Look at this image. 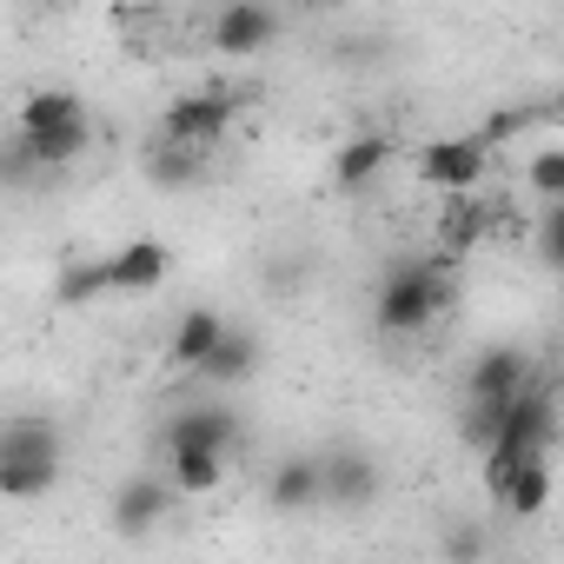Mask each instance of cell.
Listing matches in <instances>:
<instances>
[{
    "label": "cell",
    "instance_id": "cell-1",
    "mask_svg": "<svg viewBox=\"0 0 564 564\" xmlns=\"http://www.w3.org/2000/svg\"><path fill=\"white\" fill-rule=\"evenodd\" d=\"M445 306H452L445 265H438V259H399V265L386 272V286H379L372 326H379L386 339H412V333H425Z\"/></svg>",
    "mask_w": 564,
    "mask_h": 564
},
{
    "label": "cell",
    "instance_id": "cell-2",
    "mask_svg": "<svg viewBox=\"0 0 564 564\" xmlns=\"http://www.w3.org/2000/svg\"><path fill=\"white\" fill-rule=\"evenodd\" d=\"M61 478V432L41 419H14L0 432V491L8 498H41Z\"/></svg>",
    "mask_w": 564,
    "mask_h": 564
},
{
    "label": "cell",
    "instance_id": "cell-3",
    "mask_svg": "<svg viewBox=\"0 0 564 564\" xmlns=\"http://www.w3.org/2000/svg\"><path fill=\"white\" fill-rule=\"evenodd\" d=\"M232 127V94L226 87H199V94H180L166 100L160 113V140L166 147H186V153H213Z\"/></svg>",
    "mask_w": 564,
    "mask_h": 564
},
{
    "label": "cell",
    "instance_id": "cell-4",
    "mask_svg": "<svg viewBox=\"0 0 564 564\" xmlns=\"http://www.w3.org/2000/svg\"><path fill=\"white\" fill-rule=\"evenodd\" d=\"M485 166H491V147L478 133H452V140H425L419 147V180L432 193H445V199H471Z\"/></svg>",
    "mask_w": 564,
    "mask_h": 564
},
{
    "label": "cell",
    "instance_id": "cell-5",
    "mask_svg": "<svg viewBox=\"0 0 564 564\" xmlns=\"http://www.w3.org/2000/svg\"><path fill=\"white\" fill-rule=\"evenodd\" d=\"M531 386V359L518 346H485L465 372V399L471 405H511L518 392Z\"/></svg>",
    "mask_w": 564,
    "mask_h": 564
},
{
    "label": "cell",
    "instance_id": "cell-6",
    "mask_svg": "<svg viewBox=\"0 0 564 564\" xmlns=\"http://www.w3.org/2000/svg\"><path fill=\"white\" fill-rule=\"evenodd\" d=\"M206 41H213V54H265L279 41V14L272 8H252V0H232V8L213 14Z\"/></svg>",
    "mask_w": 564,
    "mask_h": 564
},
{
    "label": "cell",
    "instance_id": "cell-7",
    "mask_svg": "<svg viewBox=\"0 0 564 564\" xmlns=\"http://www.w3.org/2000/svg\"><path fill=\"white\" fill-rule=\"evenodd\" d=\"M239 419L226 405H186L166 419V452H232Z\"/></svg>",
    "mask_w": 564,
    "mask_h": 564
},
{
    "label": "cell",
    "instance_id": "cell-8",
    "mask_svg": "<svg viewBox=\"0 0 564 564\" xmlns=\"http://www.w3.org/2000/svg\"><path fill=\"white\" fill-rule=\"evenodd\" d=\"M173 485L166 478H127L120 491H113V531L120 538H147V531H160V518L173 511Z\"/></svg>",
    "mask_w": 564,
    "mask_h": 564
},
{
    "label": "cell",
    "instance_id": "cell-9",
    "mask_svg": "<svg viewBox=\"0 0 564 564\" xmlns=\"http://www.w3.org/2000/svg\"><path fill=\"white\" fill-rule=\"evenodd\" d=\"M166 272H173V246L166 239H133V246L107 252V286L113 293H153Z\"/></svg>",
    "mask_w": 564,
    "mask_h": 564
},
{
    "label": "cell",
    "instance_id": "cell-10",
    "mask_svg": "<svg viewBox=\"0 0 564 564\" xmlns=\"http://www.w3.org/2000/svg\"><path fill=\"white\" fill-rule=\"evenodd\" d=\"M319 498H326V465H319V458L293 452V458L272 465V478H265V505H272V511H306V505H319Z\"/></svg>",
    "mask_w": 564,
    "mask_h": 564
},
{
    "label": "cell",
    "instance_id": "cell-11",
    "mask_svg": "<svg viewBox=\"0 0 564 564\" xmlns=\"http://www.w3.org/2000/svg\"><path fill=\"white\" fill-rule=\"evenodd\" d=\"M226 333H232V326H226L213 306H186V313H180V326H173V339H166V359H173V366H186V372H199V366L219 352V339H226Z\"/></svg>",
    "mask_w": 564,
    "mask_h": 564
},
{
    "label": "cell",
    "instance_id": "cell-12",
    "mask_svg": "<svg viewBox=\"0 0 564 564\" xmlns=\"http://www.w3.org/2000/svg\"><path fill=\"white\" fill-rule=\"evenodd\" d=\"M386 160H392V140H386V133H352V140H339V153H333V186H339V193H359V186L379 180Z\"/></svg>",
    "mask_w": 564,
    "mask_h": 564
},
{
    "label": "cell",
    "instance_id": "cell-13",
    "mask_svg": "<svg viewBox=\"0 0 564 564\" xmlns=\"http://www.w3.org/2000/svg\"><path fill=\"white\" fill-rule=\"evenodd\" d=\"M326 505H372L379 498V465L366 452H326Z\"/></svg>",
    "mask_w": 564,
    "mask_h": 564
},
{
    "label": "cell",
    "instance_id": "cell-14",
    "mask_svg": "<svg viewBox=\"0 0 564 564\" xmlns=\"http://www.w3.org/2000/svg\"><path fill=\"white\" fill-rule=\"evenodd\" d=\"M80 120H87V100L67 94V87H41V94H28L21 113H14L21 133H61V127H80Z\"/></svg>",
    "mask_w": 564,
    "mask_h": 564
},
{
    "label": "cell",
    "instance_id": "cell-15",
    "mask_svg": "<svg viewBox=\"0 0 564 564\" xmlns=\"http://www.w3.org/2000/svg\"><path fill=\"white\" fill-rule=\"evenodd\" d=\"M166 485L180 498H206L226 485V452H166Z\"/></svg>",
    "mask_w": 564,
    "mask_h": 564
},
{
    "label": "cell",
    "instance_id": "cell-16",
    "mask_svg": "<svg viewBox=\"0 0 564 564\" xmlns=\"http://www.w3.org/2000/svg\"><path fill=\"white\" fill-rule=\"evenodd\" d=\"M551 491H557V478H551V458H524L498 511H511V518H544V511H551Z\"/></svg>",
    "mask_w": 564,
    "mask_h": 564
},
{
    "label": "cell",
    "instance_id": "cell-17",
    "mask_svg": "<svg viewBox=\"0 0 564 564\" xmlns=\"http://www.w3.org/2000/svg\"><path fill=\"white\" fill-rule=\"evenodd\" d=\"M199 173H206V153H186V147L153 140V153H147V180H153L160 193H186V186H199Z\"/></svg>",
    "mask_w": 564,
    "mask_h": 564
},
{
    "label": "cell",
    "instance_id": "cell-18",
    "mask_svg": "<svg viewBox=\"0 0 564 564\" xmlns=\"http://www.w3.org/2000/svg\"><path fill=\"white\" fill-rule=\"evenodd\" d=\"M252 366H259V339L232 326V333L219 339V352L199 366V379H213V386H239V379H252Z\"/></svg>",
    "mask_w": 564,
    "mask_h": 564
},
{
    "label": "cell",
    "instance_id": "cell-19",
    "mask_svg": "<svg viewBox=\"0 0 564 564\" xmlns=\"http://www.w3.org/2000/svg\"><path fill=\"white\" fill-rule=\"evenodd\" d=\"M485 226H491V206H485V199H452V206H445V219H438L445 246H458V252H465Z\"/></svg>",
    "mask_w": 564,
    "mask_h": 564
},
{
    "label": "cell",
    "instance_id": "cell-20",
    "mask_svg": "<svg viewBox=\"0 0 564 564\" xmlns=\"http://www.w3.org/2000/svg\"><path fill=\"white\" fill-rule=\"evenodd\" d=\"M524 186L544 199V206H564V147H544L524 160Z\"/></svg>",
    "mask_w": 564,
    "mask_h": 564
},
{
    "label": "cell",
    "instance_id": "cell-21",
    "mask_svg": "<svg viewBox=\"0 0 564 564\" xmlns=\"http://www.w3.org/2000/svg\"><path fill=\"white\" fill-rule=\"evenodd\" d=\"M100 293H113V286H107V259L61 272V286H54V300H61V306H87V300H100Z\"/></svg>",
    "mask_w": 564,
    "mask_h": 564
},
{
    "label": "cell",
    "instance_id": "cell-22",
    "mask_svg": "<svg viewBox=\"0 0 564 564\" xmlns=\"http://www.w3.org/2000/svg\"><path fill=\"white\" fill-rule=\"evenodd\" d=\"M445 557H452V564H478V557H485V531H478V524H452V531H445Z\"/></svg>",
    "mask_w": 564,
    "mask_h": 564
},
{
    "label": "cell",
    "instance_id": "cell-23",
    "mask_svg": "<svg viewBox=\"0 0 564 564\" xmlns=\"http://www.w3.org/2000/svg\"><path fill=\"white\" fill-rule=\"evenodd\" d=\"M538 246H544V259L564 272V206H551V213H544V226H538Z\"/></svg>",
    "mask_w": 564,
    "mask_h": 564
}]
</instances>
